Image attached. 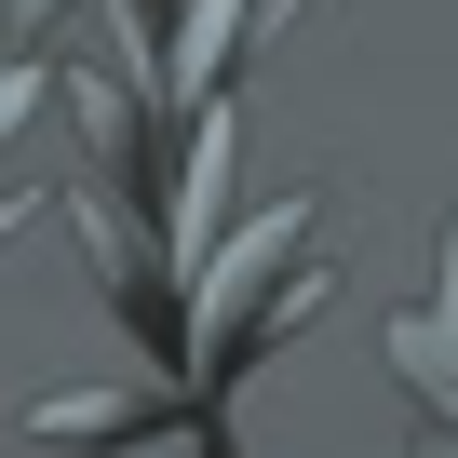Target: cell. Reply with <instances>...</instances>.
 <instances>
[{
  "label": "cell",
  "instance_id": "6da1fadb",
  "mask_svg": "<svg viewBox=\"0 0 458 458\" xmlns=\"http://www.w3.org/2000/svg\"><path fill=\"white\" fill-rule=\"evenodd\" d=\"M391 377L431 404V431H458V229H445V270H431V297L418 310H391Z\"/></svg>",
  "mask_w": 458,
  "mask_h": 458
},
{
  "label": "cell",
  "instance_id": "7a4b0ae2",
  "mask_svg": "<svg viewBox=\"0 0 458 458\" xmlns=\"http://www.w3.org/2000/svg\"><path fill=\"white\" fill-rule=\"evenodd\" d=\"M41 95H55V55H14V68H0V135L41 122Z\"/></svg>",
  "mask_w": 458,
  "mask_h": 458
}]
</instances>
